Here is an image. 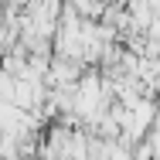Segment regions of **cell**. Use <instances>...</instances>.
Returning a JSON list of instances; mask_svg holds the SVG:
<instances>
[{
  "label": "cell",
  "instance_id": "cell-1",
  "mask_svg": "<svg viewBox=\"0 0 160 160\" xmlns=\"http://www.w3.org/2000/svg\"><path fill=\"white\" fill-rule=\"evenodd\" d=\"M3 3H7L10 10H28V3H31V0H3Z\"/></svg>",
  "mask_w": 160,
  "mask_h": 160
},
{
  "label": "cell",
  "instance_id": "cell-2",
  "mask_svg": "<svg viewBox=\"0 0 160 160\" xmlns=\"http://www.w3.org/2000/svg\"><path fill=\"white\" fill-rule=\"evenodd\" d=\"M0 28H3V3H0Z\"/></svg>",
  "mask_w": 160,
  "mask_h": 160
}]
</instances>
